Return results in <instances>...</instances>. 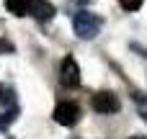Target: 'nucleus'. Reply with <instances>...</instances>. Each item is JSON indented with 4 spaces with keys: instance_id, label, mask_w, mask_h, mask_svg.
<instances>
[{
    "instance_id": "4",
    "label": "nucleus",
    "mask_w": 147,
    "mask_h": 139,
    "mask_svg": "<svg viewBox=\"0 0 147 139\" xmlns=\"http://www.w3.org/2000/svg\"><path fill=\"white\" fill-rule=\"evenodd\" d=\"M59 80H62L65 88H78V85H80V67H78L75 57H65V59H62Z\"/></svg>"
},
{
    "instance_id": "11",
    "label": "nucleus",
    "mask_w": 147,
    "mask_h": 139,
    "mask_svg": "<svg viewBox=\"0 0 147 139\" xmlns=\"http://www.w3.org/2000/svg\"><path fill=\"white\" fill-rule=\"evenodd\" d=\"M0 54H13V44L8 39H0Z\"/></svg>"
},
{
    "instance_id": "3",
    "label": "nucleus",
    "mask_w": 147,
    "mask_h": 139,
    "mask_svg": "<svg viewBox=\"0 0 147 139\" xmlns=\"http://www.w3.org/2000/svg\"><path fill=\"white\" fill-rule=\"evenodd\" d=\"M78 119H80V108H78V103H72V101H62V103H57V108H54V121H57V124H62V126H75Z\"/></svg>"
},
{
    "instance_id": "8",
    "label": "nucleus",
    "mask_w": 147,
    "mask_h": 139,
    "mask_svg": "<svg viewBox=\"0 0 147 139\" xmlns=\"http://www.w3.org/2000/svg\"><path fill=\"white\" fill-rule=\"evenodd\" d=\"M16 116H18V108H10V111H5V113H0V129H5V126H10V124L16 121Z\"/></svg>"
},
{
    "instance_id": "12",
    "label": "nucleus",
    "mask_w": 147,
    "mask_h": 139,
    "mask_svg": "<svg viewBox=\"0 0 147 139\" xmlns=\"http://www.w3.org/2000/svg\"><path fill=\"white\" fill-rule=\"evenodd\" d=\"M129 139H147V137H142V134H134V137H129Z\"/></svg>"
},
{
    "instance_id": "6",
    "label": "nucleus",
    "mask_w": 147,
    "mask_h": 139,
    "mask_svg": "<svg viewBox=\"0 0 147 139\" xmlns=\"http://www.w3.org/2000/svg\"><path fill=\"white\" fill-rule=\"evenodd\" d=\"M31 3H34V0H5V8H8V13H13V15H26L28 8H31Z\"/></svg>"
},
{
    "instance_id": "10",
    "label": "nucleus",
    "mask_w": 147,
    "mask_h": 139,
    "mask_svg": "<svg viewBox=\"0 0 147 139\" xmlns=\"http://www.w3.org/2000/svg\"><path fill=\"white\" fill-rule=\"evenodd\" d=\"M134 101L140 106V116L147 121V98H145V93H134Z\"/></svg>"
},
{
    "instance_id": "1",
    "label": "nucleus",
    "mask_w": 147,
    "mask_h": 139,
    "mask_svg": "<svg viewBox=\"0 0 147 139\" xmlns=\"http://www.w3.org/2000/svg\"><path fill=\"white\" fill-rule=\"evenodd\" d=\"M72 28L80 39H96L103 28V18L96 15V13H88V10H80L72 15Z\"/></svg>"
},
{
    "instance_id": "2",
    "label": "nucleus",
    "mask_w": 147,
    "mask_h": 139,
    "mask_svg": "<svg viewBox=\"0 0 147 139\" xmlns=\"http://www.w3.org/2000/svg\"><path fill=\"white\" fill-rule=\"evenodd\" d=\"M90 106H93L96 113H116V111L121 108L116 93H111V90H101V93H96V95L90 98Z\"/></svg>"
},
{
    "instance_id": "14",
    "label": "nucleus",
    "mask_w": 147,
    "mask_h": 139,
    "mask_svg": "<svg viewBox=\"0 0 147 139\" xmlns=\"http://www.w3.org/2000/svg\"><path fill=\"white\" fill-rule=\"evenodd\" d=\"M8 139H13V137H8Z\"/></svg>"
},
{
    "instance_id": "7",
    "label": "nucleus",
    "mask_w": 147,
    "mask_h": 139,
    "mask_svg": "<svg viewBox=\"0 0 147 139\" xmlns=\"http://www.w3.org/2000/svg\"><path fill=\"white\" fill-rule=\"evenodd\" d=\"M0 103H3V106H8V108H10V106L16 108V90H13L8 83H3V85H0Z\"/></svg>"
},
{
    "instance_id": "9",
    "label": "nucleus",
    "mask_w": 147,
    "mask_h": 139,
    "mask_svg": "<svg viewBox=\"0 0 147 139\" xmlns=\"http://www.w3.org/2000/svg\"><path fill=\"white\" fill-rule=\"evenodd\" d=\"M142 3H145V0H119V5H121L124 10H129V13L140 10V8H142Z\"/></svg>"
},
{
    "instance_id": "5",
    "label": "nucleus",
    "mask_w": 147,
    "mask_h": 139,
    "mask_svg": "<svg viewBox=\"0 0 147 139\" xmlns=\"http://www.w3.org/2000/svg\"><path fill=\"white\" fill-rule=\"evenodd\" d=\"M28 10H31V15H34L36 21H49V18L57 13V10H54V5H52L49 0H34Z\"/></svg>"
},
{
    "instance_id": "13",
    "label": "nucleus",
    "mask_w": 147,
    "mask_h": 139,
    "mask_svg": "<svg viewBox=\"0 0 147 139\" xmlns=\"http://www.w3.org/2000/svg\"><path fill=\"white\" fill-rule=\"evenodd\" d=\"M72 3H78V5H85V3H88V0H72Z\"/></svg>"
}]
</instances>
